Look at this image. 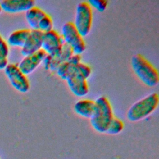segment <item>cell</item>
Here are the masks:
<instances>
[{"mask_svg": "<svg viewBox=\"0 0 159 159\" xmlns=\"http://www.w3.org/2000/svg\"><path fill=\"white\" fill-rule=\"evenodd\" d=\"M124 127V122L120 119L114 116L111 121L106 134L109 135H117L123 130Z\"/></svg>", "mask_w": 159, "mask_h": 159, "instance_id": "obj_17", "label": "cell"}, {"mask_svg": "<svg viewBox=\"0 0 159 159\" xmlns=\"http://www.w3.org/2000/svg\"><path fill=\"white\" fill-rule=\"evenodd\" d=\"M53 29V20L52 17L48 14H46L40 20L39 26L38 30L42 32L43 33L50 31Z\"/></svg>", "mask_w": 159, "mask_h": 159, "instance_id": "obj_18", "label": "cell"}, {"mask_svg": "<svg viewBox=\"0 0 159 159\" xmlns=\"http://www.w3.org/2000/svg\"><path fill=\"white\" fill-rule=\"evenodd\" d=\"M47 13L37 6H33L25 12L26 20L32 30H38L39 24Z\"/></svg>", "mask_w": 159, "mask_h": 159, "instance_id": "obj_15", "label": "cell"}, {"mask_svg": "<svg viewBox=\"0 0 159 159\" xmlns=\"http://www.w3.org/2000/svg\"><path fill=\"white\" fill-rule=\"evenodd\" d=\"M4 71L11 85L17 91L22 93L29 91L30 89L29 81L17 65L9 63L5 68Z\"/></svg>", "mask_w": 159, "mask_h": 159, "instance_id": "obj_6", "label": "cell"}, {"mask_svg": "<svg viewBox=\"0 0 159 159\" xmlns=\"http://www.w3.org/2000/svg\"><path fill=\"white\" fill-rule=\"evenodd\" d=\"M78 64L66 79V81L70 90L75 96L84 97L89 92V86L86 79L79 70Z\"/></svg>", "mask_w": 159, "mask_h": 159, "instance_id": "obj_7", "label": "cell"}, {"mask_svg": "<svg viewBox=\"0 0 159 159\" xmlns=\"http://www.w3.org/2000/svg\"><path fill=\"white\" fill-rule=\"evenodd\" d=\"M7 65V56L0 51V70H4Z\"/></svg>", "mask_w": 159, "mask_h": 159, "instance_id": "obj_20", "label": "cell"}, {"mask_svg": "<svg viewBox=\"0 0 159 159\" xmlns=\"http://www.w3.org/2000/svg\"><path fill=\"white\" fill-rule=\"evenodd\" d=\"M80 55L73 54L68 60L61 63L56 70L57 75L62 80H66L68 76L73 72L75 66L81 62Z\"/></svg>", "mask_w": 159, "mask_h": 159, "instance_id": "obj_13", "label": "cell"}, {"mask_svg": "<svg viewBox=\"0 0 159 159\" xmlns=\"http://www.w3.org/2000/svg\"><path fill=\"white\" fill-rule=\"evenodd\" d=\"M88 2L91 7H94L99 12L104 11L107 6V1L106 0H89Z\"/></svg>", "mask_w": 159, "mask_h": 159, "instance_id": "obj_19", "label": "cell"}, {"mask_svg": "<svg viewBox=\"0 0 159 159\" xmlns=\"http://www.w3.org/2000/svg\"><path fill=\"white\" fill-rule=\"evenodd\" d=\"M94 101L95 107L89 119L90 124L97 132L104 134L114 117L112 107L109 99L105 96H99Z\"/></svg>", "mask_w": 159, "mask_h": 159, "instance_id": "obj_1", "label": "cell"}, {"mask_svg": "<svg viewBox=\"0 0 159 159\" xmlns=\"http://www.w3.org/2000/svg\"><path fill=\"white\" fill-rule=\"evenodd\" d=\"M95 107V101L91 99H84L78 101L74 105V111L80 116L90 119Z\"/></svg>", "mask_w": 159, "mask_h": 159, "instance_id": "obj_14", "label": "cell"}, {"mask_svg": "<svg viewBox=\"0 0 159 159\" xmlns=\"http://www.w3.org/2000/svg\"><path fill=\"white\" fill-rule=\"evenodd\" d=\"M46 53L42 50L25 56L17 65L20 70L26 76L32 73L42 63L46 56Z\"/></svg>", "mask_w": 159, "mask_h": 159, "instance_id": "obj_9", "label": "cell"}, {"mask_svg": "<svg viewBox=\"0 0 159 159\" xmlns=\"http://www.w3.org/2000/svg\"><path fill=\"white\" fill-rule=\"evenodd\" d=\"M1 12H2V9H1V6H0V14L1 13Z\"/></svg>", "mask_w": 159, "mask_h": 159, "instance_id": "obj_21", "label": "cell"}, {"mask_svg": "<svg viewBox=\"0 0 159 159\" xmlns=\"http://www.w3.org/2000/svg\"><path fill=\"white\" fill-rule=\"evenodd\" d=\"M93 22L92 7L88 1H81L76 8L75 22H73L79 33L85 37L90 32Z\"/></svg>", "mask_w": 159, "mask_h": 159, "instance_id": "obj_4", "label": "cell"}, {"mask_svg": "<svg viewBox=\"0 0 159 159\" xmlns=\"http://www.w3.org/2000/svg\"><path fill=\"white\" fill-rule=\"evenodd\" d=\"M30 32V30L28 29H19L12 32L8 37V44L12 47L22 48L25 44Z\"/></svg>", "mask_w": 159, "mask_h": 159, "instance_id": "obj_16", "label": "cell"}, {"mask_svg": "<svg viewBox=\"0 0 159 159\" xmlns=\"http://www.w3.org/2000/svg\"><path fill=\"white\" fill-rule=\"evenodd\" d=\"M43 33L39 30H30V34L21 48V53L25 57L42 49Z\"/></svg>", "mask_w": 159, "mask_h": 159, "instance_id": "obj_10", "label": "cell"}, {"mask_svg": "<svg viewBox=\"0 0 159 159\" xmlns=\"http://www.w3.org/2000/svg\"><path fill=\"white\" fill-rule=\"evenodd\" d=\"M61 35L64 43L70 47L74 54L81 55L86 50L83 37L77 30L73 22H66L63 25Z\"/></svg>", "mask_w": 159, "mask_h": 159, "instance_id": "obj_5", "label": "cell"}, {"mask_svg": "<svg viewBox=\"0 0 159 159\" xmlns=\"http://www.w3.org/2000/svg\"><path fill=\"white\" fill-rule=\"evenodd\" d=\"M131 66L136 76L144 84L149 87L158 84L159 75L157 68L142 55L137 53L132 56Z\"/></svg>", "mask_w": 159, "mask_h": 159, "instance_id": "obj_2", "label": "cell"}, {"mask_svg": "<svg viewBox=\"0 0 159 159\" xmlns=\"http://www.w3.org/2000/svg\"><path fill=\"white\" fill-rule=\"evenodd\" d=\"M2 11L8 13L26 12L35 6L33 0H4L0 3Z\"/></svg>", "mask_w": 159, "mask_h": 159, "instance_id": "obj_11", "label": "cell"}, {"mask_svg": "<svg viewBox=\"0 0 159 159\" xmlns=\"http://www.w3.org/2000/svg\"><path fill=\"white\" fill-rule=\"evenodd\" d=\"M64 43L61 35L55 30L43 33L42 49L47 55H55L60 52Z\"/></svg>", "mask_w": 159, "mask_h": 159, "instance_id": "obj_8", "label": "cell"}, {"mask_svg": "<svg viewBox=\"0 0 159 159\" xmlns=\"http://www.w3.org/2000/svg\"><path fill=\"white\" fill-rule=\"evenodd\" d=\"M159 101L157 93H152L133 104L127 112V119L132 122H138L151 114L157 107Z\"/></svg>", "mask_w": 159, "mask_h": 159, "instance_id": "obj_3", "label": "cell"}, {"mask_svg": "<svg viewBox=\"0 0 159 159\" xmlns=\"http://www.w3.org/2000/svg\"><path fill=\"white\" fill-rule=\"evenodd\" d=\"M72 49L65 43H63L61 50L55 55H50L49 70L56 71L57 68L63 63L68 60L73 55Z\"/></svg>", "mask_w": 159, "mask_h": 159, "instance_id": "obj_12", "label": "cell"}]
</instances>
